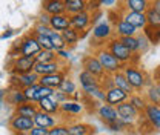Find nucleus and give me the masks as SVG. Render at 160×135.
Instances as JSON below:
<instances>
[{
  "mask_svg": "<svg viewBox=\"0 0 160 135\" xmlns=\"http://www.w3.org/2000/svg\"><path fill=\"white\" fill-rule=\"evenodd\" d=\"M97 58L100 60L105 72H108V74H112L114 75V74L120 72L122 68H123L122 66V61H119L108 49H100L99 52H97Z\"/></svg>",
  "mask_w": 160,
  "mask_h": 135,
  "instance_id": "obj_1",
  "label": "nucleus"
},
{
  "mask_svg": "<svg viewBox=\"0 0 160 135\" xmlns=\"http://www.w3.org/2000/svg\"><path fill=\"white\" fill-rule=\"evenodd\" d=\"M123 74L126 75L128 81L131 83V86L134 88V91H142L145 86H146V77L145 74L137 69L136 66H125L123 68Z\"/></svg>",
  "mask_w": 160,
  "mask_h": 135,
  "instance_id": "obj_2",
  "label": "nucleus"
},
{
  "mask_svg": "<svg viewBox=\"0 0 160 135\" xmlns=\"http://www.w3.org/2000/svg\"><path fill=\"white\" fill-rule=\"evenodd\" d=\"M42 51V46L36 39L34 34H28L20 40V55L25 57H36Z\"/></svg>",
  "mask_w": 160,
  "mask_h": 135,
  "instance_id": "obj_3",
  "label": "nucleus"
},
{
  "mask_svg": "<svg viewBox=\"0 0 160 135\" xmlns=\"http://www.w3.org/2000/svg\"><path fill=\"white\" fill-rule=\"evenodd\" d=\"M9 128L14 131V132H20V134H29L34 128H36V123H34V118H29V117H22V115H14L9 121Z\"/></svg>",
  "mask_w": 160,
  "mask_h": 135,
  "instance_id": "obj_4",
  "label": "nucleus"
},
{
  "mask_svg": "<svg viewBox=\"0 0 160 135\" xmlns=\"http://www.w3.org/2000/svg\"><path fill=\"white\" fill-rule=\"evenodd\" d=\"M108 51L117 58L119 61H122V63H126V61H129V60L132 58V52L120 41V39L111 40V41L108 43Z\"/></svg>",
  "mask_w": 160,
  "mask_h": 135,
  "instance_id": "obj_5",
  "label": "nucleus"
},
{
  "mask_svg": "<svg viewBox=\"0 0 160 135\" xmlns=\"http://www.w3.org/2000/svg\"><path fill=\"white\" fill-rule=\"evenodd\" d=\"M36 63H37V58L36 57H25V55H20V57H17L14 60L12 72H14V75H22V74L34 72Z\"/></svg>",
  "mask_w": 160,
  "mask_h": 135,
  "instance_id": "obj_6",
  "label": "nucleus"
},
{
  "mask_svg": "<svg viewBox=\"0 0 160 135\" xmlns=\"http://www.w3.org/2000/svg\"><path fill=\"white\" fill-rule=\"evenodd\" d=\"M83 69L91 72L92 75H96L99 80L105 77V69H103L100 60L97 57H94V55H86L83 58Z\"/></svg>",
  "mask_w": 160,
  "mask_h": 135,
  "instance_id": "obj_7",
  "label": "nucleus"
},
{
  "mask_svg": "<svg viewBox=\"0 0 160 135\" xmlns=\"http://www.w3.org/2000/svg\"><path fill=\"white\" fill-rule=\"evenodd\" d=\"M117 112H119V117L122 120L128 121L129 124H132L137 118H139V111L129 103V101H125L117 106Z\"/></svg>",
  "mask_w": 160,
  "mask_h": 135,
  "instance_id": "obj_8",
  "label": "nucleus"
},
{
  "mask_svg": "<svg viewBox=\"0 0 160 135\" xmlns=\"http://www.w3.org/2000/svg\"><path fill=\"white\" fill-rule=\"evenodd\" d=\"M128 94L125 91H122L120 88H112L109 91H106V104L109 106H119L122 103H125L128 100Z\"/></svg>",
  "mask_w": 160,
  "mask_h": 135,
  "instance_id": "obj_9",
  "label": "nucleus"
},
{
  "mask_svg": "<svg viewBox=\"0 0 160 135\" xmlns=\"http://www.w3.org/2000/svg\"><path fill=\"white\" fill-rule=\"evenodd\" d=\"M43 12H46L49 16L66 14L65 0H43Z\"/></svg>",
  "mask_w": 160,
  "mask_h": 135,
  "instance_id": "obj_10",
  "label": "nucleus"
},
{
  "mask_svg": "<svg viewBox=\"0 0 160 135\" xmlns=\"http://www.w3.org/2000/svg\"><path fill=\"white\" fill-rule=\"evenodd\" d=\"M97 112H99L100 120H102L103 123H106V124L114 123V121H117L120 118L117 109H116L114 106H109V104H102L99 109H97Z\"/></svg>",
  "mask_w": 160,
  "mask_h": 135,
  "instance_id": "obj_11",
  "label": "nucleus"
},
{
  "mask_svg": "<svg viewBox=\"0 0 160 135\" xmlns=\"http://www.w3.org/2000/svg\"><path fill=\"white\" fill-rule=\"evenodd\" d=\"M69 20H71V28H74L76 31H85L91 23V16L88 11H85L76 16H69Z\"/></svg>",
  "mask_w": 160,
  "mask_h": 135,
  "instance_id": "obj_12",
  "label": "nucleus"
},
{
  "mask_svg": "<svg viewBox=\"0 0 160 135\" xmlns=\"http://www.w3.org/2000/svg\"><path fill=\"white\" fill-rule=\"evenodd\" d=\"M49 26L57 31V32H63L66 29L71 28V20L68 14H59V16H51V23Z\"/></svg>",
  "mask_w": 160,
  "mask_h": 135,
  "instance_id": "obj_13",
  "label": "nucleus"
},
{
  "mask_svg": "<svg viewBox=\"0 0 160 135\" xmlns=\"http://www.w3.org/2000/svg\"><path fill=\"white\" fill-rule=\"evenodd\" d=\"M123 20H126L129 25H132L134 28H145L148 25V19H146V12H132V11H128Z\"/></svg>",
  "mask_w": 160,
  "mask_h": 135,
  "instance_id": "obj_14",
  "label": "nucleus"
},
{
  "mask_svg": "<svg viewBox=\"0 0 160 135\" xmlns=\"http://www.w3.org/2000/svg\"><path fill=\"white\" fill-rule=\"evenodd\" d=\"M65 75L62 72H56V74H48V75H42L39 80V83L42 86H48V88H52V89H59L60 84L63 83Z\"/></svg>",
  "mask_w": 160,
  "mask_h": 135,
  "instance_id": "obj_15",
  "label": "nucleus"
},
{
  "mask_svg": "<svg viewBox=\"0 0 160 135\" xmlns=\"http://www.w3.org/2000/svg\"><path fill=\"white\" fill-rule=\"evenodd\" d=\"M86 8H88V0H65V9L68 16L85 12Z\"/></svg>",
  "mask_w": 160,
  "mask_h": 135,
  "instance_id": "obj_16",
  "label": "nucleus"
},
{
  "mask_svg": "<svg viewBox=\"0 0 160 135\" xmlns=\"http://www.w3.org/2000/svg\"><path fill=\"white\" fill-rule=\"evenodd\" d=\"M145 117L148 118V121L154 126L156 131H160V106L148 103V106L145 108Z\"/></svg>",
  "mask_w": 160,
  "mask_h": 135,
  "instance_id": "obj_17",
  "label": "nucleus"
},
{
  "mask_svg": "<svg viewBox=\"0 0 160 135\" xmlns=\"http://www.w3.org/2000/svg\"><path fill=\"white\" fill-rule=\"evenodd\" d=\"M12 80L17 83L19 88H29L32 84H37L40 80V75H37L36 72H29V74H22V75H14Z\"/></svg>",
  "mask_w": 160,
  "mask_h": 135,
  "instance_id": "obj_18",
  "label": "nucleus"
},
{
  "mask_svg": "<svg viewBox=\"0 0 160 135\" xmlns=\"http://www.w3.org/2000/svg\"><path fill=\"white\" fill-rule=\"evenodd\" d=\"M111 34H112V28H111V25L106 23V22H100V23H97V25L92 28V37L97 40L109 39Z\"/></svg>",
  "mask_w": 160,
  "mask_h": 135,
  "instance_id": "obj_19",
  "label": "nucleus"
},
{
  "mask_svg": "<svg viewBox=\"0 0 160 135\" xmlns=\"http://www.w3.org/2000/svg\"><path fill=\"white\" fill-rule=\"evenodd\" d=\"M34 123H36V126L45 128V129H52L54 126H57L54 117L51 115V114L43 112V111H39V112L36 114V117H34Z\"/></svg>",
  "mask_w": 160,
  "mask_h": 135,
  "instance_id": "obj_20",
  "label": "nucleus"
},
{
  "mask_svg": "<svg viewBox=\"0 0 160 135\" xmlns=\"http://www.w3.org/2000/svg\"><path fill=\"white\" fill-rule=\"evenodd\" d=\"M151 0H125V8L132 12H146L151 8Z\"/></svg>",
  "mask_w": 160,
  "mask_h": 135,
  "instance_id": "obj_21",
  "label": "nucleus"
},
{
  "mask_svg": "<svg viewBox=\"0 0 160 135\" xmlns=\"http://www.w3.org/2000/svg\"><path fill=\"white\" fill-rule=\"evenodd\" d=\"M59 63L57 61H51V63H36V66H34V72L37 74V75H48V74H56V72H59Z\"/></svg>",
  "mask_w": 160,
  "mask_h": 135,
  "instance_id": "obj_22",
  "label": "nucleus"
},
{
  "mask_svg": "<svg viewBox=\"0 0 160 135\" xmlns=\"http://www.w3.org/2000/svg\"><path fill=\"white\" fill-rule=\"evenodd\" d=\"M39 109L43 111V112H46V114H56L60 109V103L54 98V95L46 97V98H43V100L39 101Z\"/></svg>",
  "mask_w": 160,
  "mask_h": 135,
  "instance_id": "obj_23",
  "label": "nucleus"
},
{
  "mask_svg": "<svg viewBox=\"0 0 160 135\" xmlns=\"http://www.w3.org/2000/svg\"><path fill=\"white\" fill-rule=\"evenodd\" d=\"M39 111L40 109L37 108V104H34V103H31V101L23 103V104H20V106H16V115H22V117L34 118Z\"/></svg>",
  "mask_w": 160,
  "mask_h": 135,
  "instance_id": "obj_24",
  "label": "nucleus"
},
{
  "mask_svg": "<svg viewBox=\"0 0 160 135\" xmlns=\"http://www.w3.org/2000/svg\"><path fill=\"white\" fill-rule=\"evenodd\" d=\"M112 77H114L116 88H120V89H122V91H125L128 95H132L134 88H132V86H131V83L128 81V78H126V75L123 74V71H120V72H117V74H114Z\"/></svg>",
  "mask_w": 160,
  "mask_h": 135,
  "instance_id": "obj_25",
  "label": "nucleus"
},
{
  "mask_svg": "<svg viewBox=\"0 0 160 135\" xmlns=\"http://www.w3.org/2000/svg\"><path fill=\"white\" fill-rule=\"evenodd\" d=\"M116 31L120 37H136V34H137V28L129 25L126 20H120L116 25Z\"/></svg>",
  "mask_w": 160,
  "mask_h": 135,
  "instance_id": "obj_26",
  "label": "nucleus"
},
{
  "mask_svg": "<svg viewBox=\"0 0 160 135\" xmlns=\"http://www.w3.org/2000/svg\"><path fill=\"white\" fill-rule=\"evenodd\" d=\"M83 92L86 95L92 97V98H97L100 101H106V91L102 88V84H94V86L83 88Z\"/></svg>",
  "mask_w": 160,
  "mask_h": 135,
  "instance_id": "obj_27",
  "label": "nucleus"
},
{
  "mask_svg": "<svg viewBox=\"0 0 160 135\" xmlns=\"http://www.w3.org/2000/svg\"><path fill=\"white\" fill-rule=\"evenodd\" d=\"M143 34L148 37L149 43H159L160 41V25L159 26H152V25H146L143 28Z\"/></svg>",
  "mask_w": 160,
  "mask_h": 135,
  "instance_id": "obj_28",
  "label": "nucleus"
},
{
  "mask_svg": "<svg viewBox=\"0 0 160 135\" xmlns=\"http://www.w3.org/2000/svg\"><path fill=\"white\" fill-rule=\"evenodd\" d=\"M79 80H80V84H82V88H88V86H94V84H100L99 78L96 77V75H92L91 72H88V71H82L79 74Z\"/></svg>",
  "mask_w": 160,
  "mask_h": 135,
  "instance_id": "obj_29",
  "label": "nucleus"
},
{
  "mask_svg": "<svg viewBox=\"0 0 160 135\" xmlns=\"http://www.w3.org/2000/svg\"><path fill=\"white\" fill-rule=\"evenodd\" d=\"M146 98L148 103L160 106V84H151L146 91Z\"/></svg>",
  "mask_w": 160,
  "mask_h": 135,
  "instance_id": "obj_30",
  "label": "nucleus"
},
{
  "mask_svg": "<svg viewBox=\"0 0 160 135\" xmlns=\"http://www.w3.org/2000/svg\"><path fill=\"white\" fill-rule=\"evenodd\" d=\"M39 63H51V61H57V52L56 51H48V49H42L39 54L36 55Z\"/></svg>",
  "mask_w": 160,
  "mask_h": 135,
  "instance_id": "obj_31",
  "label": "nucleus"
},
{
  "mask_svg": "<svg viewBox=\"0 0 160 135\" xmlns=\"http://www.w3.org/2000/svg\"><path fill=\"white\" fill-rule=\"evenodd\" d=\"M91 131V128L85 123H76V124H69L68 126V132L69 135H88Z\"/></svg>",
  "mask_w": 160,
  "mask_h": 135,
  "instance_id": "obj_32",
  "label": "nucleus"
},
{
  "mask_svg": "<svg viewBox=\"0 0 160 135\" xmlns=\"http://www.w3.org/2000/svg\"><path fill=\"white\" fill-rule=\"evenodd\" d=\"M62 37L65 39L66 45H76L80 39V34H79V31H76L74 28H69V29H66V31L62 32Z\"/></svg>",
  "mask_w": 160,
  "mask_h": 135,
  "instance_id": "obj_33",
  "label": "nucleus"
},
{
  "mask_svg": "<svg viewBox=\"0 0 160 135\" xmlns=\"http://www.w3.org/2000/svg\"><path fill=\"white\" fill-rule=\"evenodd\" d=\"M60 109L63 112H71V114H80L83 111V106L77 101H66L63 104H60Z\"/></svg>",
  "mask_w": 160,
  "mask_h": 135,
  "instance_id": "obj_34",
  "label": "nucleus"
},
{
  "mask_svg": "<svg viewBox=\"0 0 160 135\" xmlns=\"http://www.w3.org/2000/svg\"><path fill=\"white\" fill-rule=\"evenodd\" d=\"M49 37H51V41H52V45H54V51H56V52H57V51H62V49H65L66 41H65V39L62 37V32L52 31V34H51Z\"/></svg>",
  "mask_w": 160,
  "mask_h": 135,
  "instance_id": "obj_35",
  "label": "nucleus"
},
{
  "mask_svg": "<svg viewBox=\"0 0 160 135\" xmlns=\"http://www.w3.org/2000/svg\"><path fill=\"white\" fill-rule=\"evenodd\" d=\"M9 101H11L12 104H16V106H20V104H23V103H28V98L25 95L23 89H16V91L11 92Z\"/></svg>",
  "mask_w": 160,
  "mask_h": 135,
  "instance_id": "obj_36",
  "label": "nucleus"
},
{
  "mask_svg": "<svg viewBox=\"0 0 160 135\" xmlns=\"http://www.w3.org/2000/svg\"><path fill=\"white\" fill-rule=\"evenodd\" d=\"M60 92H63V94H66V95H74V92H76V83L72 81V80H69V78H65L63 80V83L60 84L59 88Z\"/></svg>",
  "mask_w": 160,
  "mask_h": 135,
  "instance_id": "obj_37",
  "label": "nucleus"
},
{
  "mask_svg": "<svg viewBox=\"0 0 160 135\" xmlns=\"http://www.w3.org/2000/svg\"><path fill=\"white\" fill-rule=\"evenodd\" d=\"M129 103H131L137 111H145V108L148 106V103H146V100H145L143 97L142 95H134V94L129 97Z\"/></svg>",
  "mask_w": 160,
  "mask_h": 135,
  "instance_id": "obj_38",
  "label": "nucleus"
},
{
  "mask_svg": "<svg viewBox=\"0 0 160 135\" xmlns=\"http://www.w3.org/2000/svg\"><path fill=\"white\" fill-rule=\"evenodd\" d=\"M36 39L39 41V45L42 46V49H48V51H54V45L51 41L49 36H40V34H34Z\"/></svg>",
  "mask_w": 160,
  "mask_h": 135,
  "instance_id": "obj_39",
  "label": "nucleus"
},
{
  "mask_svg": "<svg viewBox=\"0 0 160 135\" xmlns=\"http://www.w3.org/2000/svg\"><path fill=\"white\" fill-rule=\"evenodd\" d=\"M54 94H56V89L40 84V89H39V92H37V95H36V98H34V101L39 103L40 100H43V98H46V97H52Z\"/></svg>",
  "mask_w": 160,
  "mask_h": 135,
  "instance_id": "obj_40",
  "label": "nucleus"
},
{
  "mask_svg": "<svg viewBox=\"0 0 160 135\" xmlns=\"http://www.w3.org/2000/svg\"><path fill=\"white\" fill-rule=\"evenodd\" d=\"M146 19H148V25H152V26H159L160 25V16L152 6L146 11Z\"/></svg>",
  "mask_w": 160,
  "mask_h": 135,
  "instance_id": "obj_41",
  "label": "nucleus"
},
{
  "mask_svg": "<svg viewBox=\"0 0 160 135\" xmlns=\"http://www.w3.org/2000/svg\"><path fill=\"white\" fill-rule=\"evenodd\" d=\"M120 41L131 51V52H136L137 48H139V43H137V37H120Z\"/></svg>",
  "mask_w": 160,
  "mask_h": 135,
  "instance_id": "obj_42",
  "label": "nucleus"
},
{
  "mask_svg": "<svg viewBox=\"0 0 160 135\" xmlns=\"http://www.w3.org/2000/svg\"><path fill=\"white\" fill-rule=\"evenodd\" d=\"M39 89H40V83L32 84V86H29V88H25V89H23V92H25V95H26V98H28V101L34 103V98H36V95H37Z\"/></svg>",
  "mask_w": 160,
  "mask_h": 135,
  "instance_id": "obj_43",
  "label": "nucleus"
},
{
  "mask_svg": "<svg viewBox=\"0 0 160 135\" xmlns=\"http://www.w3.org/2000/svg\"><path fill=\"white\" fill-rule=\"evenodd\" d=\"M137 37V43H139V48H137V51L139 52H142V54H145L148 49H149V40H148V37L143 34H139V36H136Z\"/></svg>",
  "mask_w": 160,
  "mask_h": 135,
  "instance_id": "obj_44",
  "label": "nucleus"
},
{
  "mask_svg": "<svg viewBox=\"0 0 160 135\" xmlns=\"http://www.w3.org/2000/svg\"><path fill=\"white\" fill-rule=\"evenodd\" d=\"M52 28L51 26H48V25H42V23H37L36 26H34V31H32V34H40V36H51L52 34Z\"/></svg>",
  "mask_w": 160,
  "mask_h": 135,
  "instance_id": "obj_45",
  "label": "nucleus"
},
{
  "mask_svg": "<svg viewBox=\"0 0 160 135\" xmlns=\"http://www.w3.org/2000/svg\"><path fill=\"white\" fill-rule=\"evenodd\" d=\"M102 88L105 89V91H109V89H112V88H116V83H114V77H103L102 78Z\"/></svg>",
  "mask_w": 160,
  "mask_h": 135,
  "instance_id": "obj_46",
  "label": "nucleus"
},
{
  "mask_svg": "<svg viewBox=\"0 0 160 135\" xmlns=\"http://www.w3.org/2000/svg\"><path fill=\"white\" fill-rule=\"evenodd\" d=\"M49 135H69L68 132V126H54L52 129H49Z\"/></svg>",
  "mask_w": 160,
  "mask_h": 135,
  "instance_id": "obj_47",
  "label": "nucleus"
},
{
  "mask_svg": "<svg viewBox=\"0 0 160 135\" xmlns=\"http://www.w3.org/2000/svg\"><path fill=\"white\" fill-rule=\"evenodd\" d=\"M102 6V2L100 0H88V11H92V12H96V11H100L99 8Z\"/></svg>",
  "mask_w": 160,
  "mask_h": 135,
  "instance_id": "obj_48",
  "label": "nucleus"
},
{
  "mask_svg": "<svg viewBox=\"0 0 160 135\" xmlns=\"http://www.w3.org/2000/svg\"><path fill=\"white\" fill-rule=\"evenodd\" d=\"M54 98H56V100L59 101L60 104H63V103L69 101V100H68V95H66V94H63V92H60L59 89L56 91V94H54Z\"/></svg>",
  "mask_w": 160,
  "mask_h": 135,
  "instance_id": "obj_49",
  "label": "nucleus"
},
{
  "mask_svg": "<svg viewBox=\"0 0 160 135\" xmlns=\"http://www.w3.org/2000/svg\"><path fill=\"white\" fill-rule=\"evenodd\" d=\"M29 135H49V129H45V128H39V126H36Z\"/></svg>",
  "mask_w": 160,
  "mask_h": 135,
  "instance_id": "obj_50",
  "label": "nucleus"
},
{
  "mask_svg": "<svg viewBox=\"0 0 160 135\" xmlns=\"http://www.w3.org/2000/svg\"><path fill=\"white\" fill-rule=\"evenodd\" d=\"M39 23H42V25H48V26H49V23H51V16L46 14V12H43V14L39 17Z\"/></svg>",
  "mask_w": 160,
  "mask_h": 135,
  "instance_id": "obj_51",
  "label": "nucleus"
},
{
  "mask_svg": "<svg viewBox=\"0 0 160 135\" xmlns=\"http://www.w3.org/2000/svg\"><path fill=\"white\" fill-rule=\"evenodd\" d=\"M69 55H71V54H69L68 51H65V49L57 51V57H59V58H65V60H66V58H69Z\"/></svg>",
  "mask_w": 160,
  "mask_h": 135,
  "instance_id": "obj_52",
  "label": "nucleus"
},
{
  "mask_svg": "<svg viewBox=\"0 0 160 135\" xmlns=\"http://www.w3.org/2000/svg\"><path fill=\"white\" fill-rule=\"evenodd\" d=\"M151 6L157 11V14L160 16V0H152V3H151Z\"/></svg>",
  "mask_w": 160,
  "mask_h": 135,
  "instance_id": "obj_53",
  "label": "nucleus"
},
{
  "mask_svg": "<svg viewBox=\"0 0 160 135\" xmlns=\"http://www.w3.org/2000/svg\"><path fill=\"white\" fill-rule=\"evenodd\" d=\"M11 36H12V31H11V29H8L6 32H3V34H2V40H6V39H9Z\"/></svg>",
  "mask_w": 160,
  "mask_h": 135,
  "instance_id": "obj_54",
  "label": "nucleus"
},
{
  "mask_svg": "<svg viewBox=\"0 0 160 135\" xmlns=\"http://www.w3.org/2000/svg\"><path fill=\"white\" fill-rule=\"evenodd\" d=\"M102 2V5H105V6H112L114 3H116V0H100Z\"/></svg>",
  "mask_w": 160,
  "mask_h": 135,
  "instance_id": "obj_55",
  "label": "nucleus"
},
{
  "mask_svg": "<svg viewBox=\"0 0 160 135\" xmlns=\"http://www.w3.org/2000/svg\"><path fill=\"white\" fill-rule=\"evenodd\" d=\"M72 97H74L76 100H79V98H80V94H79V92H74V95H72Z\"/></svg>",
  "mask_w": 160,
  "mask_h": 135,
  "instance_id": "obj_56",
  "label": "nucleus"
},
{
  "mask_svg": "<svg viewBox=\"0 0 160 135\" xmlns=\"http://www.w3.org/2000/svg\"><path fill=\"white\" fill-rule=\"evenodd\" d=\"M157 84H160V81H159V83H157Z\"/></svg>",
  "mask_w": 160,
  "mask_h": 135,
  "instance_id": "obj_57",
  "label": "nucleus"
}]
</instances>
